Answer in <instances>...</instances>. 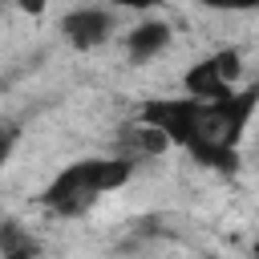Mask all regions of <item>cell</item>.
<instances>
[{"mask_svg": "<svg viewBox=\"0 0 259 259\" xmlns=\"http://www.w3.org/2000/svg\"><path fill=\"white\" fill-rule=\"evenodd\" d=\"M130 158H85V162H73L65 166L40 194V206H49L53 214H85L105 190H117L125 178H130Z\"/></svg>", "mask_w": 259, "mask_h": 259, "instance_id": "obj_1", "label": "cell"}, {"mask_svg": "<svg viewBox=\"0 0 259 259\" xmlns=\"http://www.w3.org/2000/svg\"><path fill=\"white\" fill-rule=\"evenodd\" d=\"M235 77H239V53L219 49L214 57L198 61L182 77V85H186V97H194V101H223L235 93Z\"/></svg>", "mask_w": 259, "mask_h": 259, "instance_id": "obj_2", "label": "cell"}, {"mask_svg": "<svg viewBox=\"0 0 259 259\" xmlns=\"http://www.w3.org/2000/svg\"><path fill=\"white\" fill-rule=\"evenodd\" d=\"M61 32H65V40H69L73 49H97V45L113 32V12H109V8H97V4L73 8V12H65Z\"/></svg>", "mask_w": 259, "mask_h": 259, "instance_id": "obj_3", "label": "cell"}, {"mask_svg": "<svg viewBox=\"0 0 259 259\" xmlns=\"http://www.w3.org/2000/svg\"><path fill=\"white\" fill-rule=\"evenodd\" d=\"M170 45V28H166V20H142L138 28H130V36H125V53L134 57V61H150L154 53H162Z\"/></svg>", "mask_w": 259, "mask_h": 259, "instance_id": "obj_4", "label": "cell"}, {"mask_svg": "<svg viewBox=\"0 0 259 259\" xmlns=\"http://www.w3.org/2000/svg\"><path fill=\"white\" fill-rule=\"evenodd\" d=\"M36 239L20 227V223H12V219H4L0 223V259H36Z\"/></svg>", "mask_w": 259, "mask_h": 259, "instance_id": "obj_5", "label": "cell"}, {"mask_svg": "<svg viewBox=\"0 0 259 259\" xmlns=\"http://www.w3.org/2000/svg\"><path fill=\"white\" fill-rule=\"evenodd\" d=\"M12 142H16V125H8V121H0V166H4V158H8V150H12Z\"/></svg>", "mask_w": 259, "mask_h": 259, "instance_id": "obj_6", "label": "cell"}, {"mask_svg": "<svg viewBox=\"0 0 259 259\" xmlns=\"http://www.w3.org/2000/svg\"><path fill=\"white\" fill-rule=\"evenodd\" d=\"M206 259H214V255H206Z\"/></svg>", "mask_w": 259, "mask_h": 259, "instance_id": "obj_7", "label": "cell"}]
</instances>
